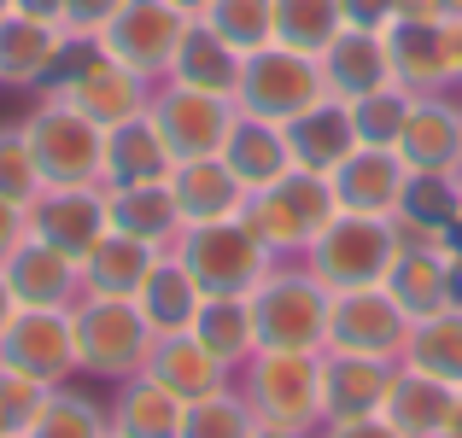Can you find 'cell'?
<instances>
[{"label":"cell","mask_w":462,"mask_h":438,"mask_svg":"<svg viewBox=\"0 0 462 438\" xmlns=\"http://www.w3.org/2000/svg\"><path fill=\"white\" fill-rule=\"evenodd\" d=\"M240 59H246V53H235V47H228L205 18H193L188 35H181V47H176V59H170V77L164 82L205 88V94H228V100H235V88H240Z\"/></svg>","instance_id":"32"},{"label":"cell","mask_w":462,"mask_h":438,"mask_svg":"<svg viewBox=\"0 0 462 438\" xmlns=\"http://www.w3.org/2000/svg\"><path fill=\"white\" fill-rule=\"evenodd\" d=\"M0 275H6L18 310H70L82 298V263L35 234L18 240V251L0 263Z\"/></svg>","instance_id":"15"},{"label":"cell","mask_w":462,"mask_h":438,"mask_svg":"<svg viewBox=\"0 0 462 438\" xmlns=\"http://www.w3.org/2000/svg\"><path fill=\"white\" fill-rule=\"evenodd\" d=\"M147 117L158 123L170 158L188 164V158H217L235 129L240 105L228 94H205V88H181V82H152V105Z\"/></svg>","instance_id":"11"},{"label":"cell","mask_w":462,"mask_h":438,"mask_svg":"<svg viewBox=\"0 0 462 438\" xmlns=\"http://www.w3.org/2000/svg\"><path fill=\"white\" fill-rule=\"evenodd\" d=\"M106 415H112L117 438H181V415H188V404H181L176 392H164L152 374H129V380H117Z\"/></svg>","instance_id":"31"},{"label":"cell","mask_w":462,"mask_h":438,"mask_svg":"<svg viewBox=\"0 0 462 438\" xmlns=\"http://www.w3.org/2000/svg\"><path fill=\"white\" fill-rule=\"evenodd\" d=\"M188 23L193 18L176 6V0H124L117 18L94 35V47L112 53L117 65H129L135 77L164 82L170 77V59H176V47H181V35H188Z\"/></svg>","instance_id":"10"},{"label":"cell","mask_w":462,"mask_h":438,"mask_svg":"<svg viewBox=\"0 0 462 438\" xmlns=\"http://www.w3.org/2000/svg\"><path fill=\"white\" fill-rule=\"evenodd\" d=\"M439 438H462V409H457V421H451V427H445Z\"/></svg>","instance_id":"55"},{"label":"cell","mask_w":462,"mask_h":438,"mask_svg":"<svg viewBox=\"0 0 462 438\" xmlns=\"http://www.w3.org/2000/svg\"><path fill=\"white\" fill-rule=\"evenodd\" d=\"M30 234V205H12V199H0V263L18 251V240Z\"/></svg>","instance_id":"47"},{"label":"cell","mask_w":462,"mask_h":438,"mask_svg":"<svg viewBox=\"0 0 462 438\" xmlns=\"http://www.w3.org/2000/svg\"><path fill=\"white\" fill-rule=\"evenodd\" d=\"M316 65H322L328 94H334V100H346V105L393 82V59H386L381 30H351V23H346V30L322 47V59H316Z\"/></svg>","instance_id":"21"},{"label":"cell","mask_w":462,"mask_h":438,"mask_svg":"<svg viewBox=\"0 0 462 438\" xmlns=\"http://www.w3.org/2000/svg\"><path fill=\"white\" fill-rule=\"evenodd\" d=\"M223 164L240 176V187H246V193H258V187H270V181H282L287 169H293V146H287V129L240 112V117H235V129H228V141H223Z\"/></svg>","instance_id":"30"},{"label":"cell","mask_w":462,"mask_h":438,"mask_svg":"<svg viewBox=\"0 0 462 438\" xmlns=\"http://www.w3.org/2000/svg\"><path fill=\"white\" fill-rule=\"evenodd\" d=\"M252 438H316V433H299V427H263V421H258V433H252Z\"/></svg>","instance_id":"52"},{"label":"cell","mask_w":462,"mask_h":438,"mask_svg":"<svg viewBox=\"0 0 462 438\" xmlns=\"http://www.w3.org/2000/svg\"><path fill=\"white\" fill-rule=\"evenodd\" d=\"M316 438H404L386 415H357V421H322Z\"/></svg>","instance_id":"46"},{"label":"cell","mask_w":462,"mask_h":438,"mask_svg":"<svg viewBox=\"0 0 462 438\" xmlns=\"http://www.w3.org/2000/svg\"><path fill=\"white\" fill-rule=\"evenodd\" d=\"M457 409H462V392H457V386H445V380H433V374L398 362V369H393V386H386L381 415L393 421L404 438H439L457 421Z\"/></svg>","instance_id":"19"},{"label":"cell","mask_w":462,"mask_h":438,"mask_svg":"<svg viewBox=\"0 0 462 438\" xmlns=\"http://www.w3.org/2000/svg\"><path fill=\"white\" fill-rule=\"evenodd\" d=\"M381 41H386V59H393V82L410 88L416 100L451 82V70H445V23H404V18H393L381 30Z\"/></svg>","instance_id":"28"},{"label":"cell","mask_w":462,"mask_h":438,"mask_svg":"<svg viewBox=\"0 0 462 438\" xmlns=\"http://www.w3.org/2000/svg\"><path fill=\"white\" fill-rule=\"evenodd\" d=\"M170 251H176V263L193 275V287H199L205 298H246L275 263L270 251L252 240V228L240 223V216L181 228V240Z\"/></svg>","instance_id":"7"},{"label":"cell","mask_w":462,"mask_h":438,"mask_svg":"<svg viewBox=\"0 0 462 438\" xmlns=\"http://www.w3.org/2000/svg\"><path fill=\"white\" fill-rule=\"evenodd\" d=\"M65 53H70V35L59 23L23 18V12L0 18V88H42V82H53Z\"/></svg>","instance_id":"18"},{"label":"cell","mask_w":462,"mask_h":438,"mask_svg":"<svg viewBox=\"0 0 462 438\" xmlns=\"http://www.w3.org/2000/svg\"><path fill=\"white\" fill-rule=\"evenodd\" d=\"M445 246H451V281H457V310H462V228L445 240Z\"/></svg>","instance_id":"50"},{"label":"cell","mask_w":462,"mask_h":438,"mask_svg":"<svg viewBox=\"0 0 462 438\" xmlns=\"http://www.w3.org/2000/svg\"><path fill=\"white\" fill-rule=\"evenodd\" d=\"M339 18L351 30H386L398 18V0H339Z\"/></svg>","instance_id":"45"},{"label":"cell","mask_w":462,"mask_h":438,"mask_svg":"<svg viewBox=\"0 0 462 438\" xmlns=\"http://www.w3.org/2000/svg\"><path fill=\"white\" fill-rule=\"evenodd\" d=\"M410 105H416V94L398 88V82H386V88L363 94V100H351V129H357V146H398L410 123Z\"/></svg>","instance_id":"40"},{"label":"cell","mask_w":462,"mask_h":438,"mask_svg":"<svg viewBox=\"0 0 462 438\" xmlns=\"http://www.w3.org/2000/svg\"><path fill=\"white\" fill-rule=\"evenodd\" d=\"M334 216H339L334 181L310 176V169H287L282 181L246 193V205H240V223L252 228V240H258L275 263H299Z\"/></svg>","instance_id":"1"},{"label":"cell","mask_w":462,"mask_h":438,"mask_svg":"<svg viewBox=\"0 0 462 438\" xmlns=\"http://www.w3.org/2000/svg\"><path fill=\"white\" fill-rule=\"evenodd\" d=\"M404 362L433 380L457 386L462 392V310H445V315H428V322L410 327V345H404Z\"/></svg>","instance_id":"35"},{"label":"cell","mask_w":462,"mask_h":438,"mask_svg":"<svg viewBox=\"0 0 462 438\" xmlns=\"http://www.w3.org/2000/svg\"><path fill=\"white\" fill-rule=\"evenodd\" d=\"M106 216H112L117 234L129 240H147V246L170 251L181 240V211H176V193L170 181H135V187H106Z\"/></svg>","instance_id":"25"},{"label":"cell","mask_w":462,"mask_h":438,"mask_svg":"<svg viewBox=\"0 0 462 438\" xmlns=\"http://www.w3.org/2000/svg\"><path fill=\"white\" fill-rule=\"evenodd\" d=\"M398 258V228L393 216H351L339 211L334 223L316 234V246L305 251V269L328 292H357V287H381L386 269Z\"/></svg>","instance_id":"8"},{"label":"cell","mask_w":462,"mask_h":438,"mask_svg":"<svg viewBox=\"0 0 462 438\" xmlns=\"http://www.w3.org/2000/svg\"><path fill=\"white\" fill-rule=\"evenodd\" d=\"M393 223H404V228H421V234L451 240V234H457V176L410 169L404 205H398V216H393Z\"/></svg>","instance_id":"37"},{"label":"cell","mask_w":462,"mask_h":438,"mask_svg":"<svg viewBox=\"0 0 462 438\" xmlns=\"http://www.w3.org/2000/svg\"><path fill=\"white\" fill-rule=\"evenodd\" d=\"M170 193H176V211L181 223H228V216H240V205H246V187H240V176L223 164V152L217 158H188V164L170 169Z\"/></svg>","instance_id":"23"},{"label":"cell","mask_w":462,"mask_h":438,"mask_svg":"<svg viewBox=\"0 0 462 438\" xmlns=\"http://www.w3.org/2000/svg\"><path fill=\"white\" fill-rule=\"evenodd\" d=\"M410 169H433V176H457L462 169V105L439 100V94H421L410 105V123L393 146Z\"/></svg>","instance_id":"20"},{"label":"cell","mask_w":462,"mask_h":438,"mask_svg":"<svg viewBox=\"0 0 462 438\" xmlns=\"http://www.w3.org/2000/svg\"><path fill=\"white\" fill-rule=\"evenodd\" d=\"M112 228L106 216V187H42L30 199V234L59 246L65 258H88L100 246V234Z\"/></svg>","instance_id":"14"},{"label":"cell","mask_w":462,"mask_h":438,"mask_svg":"<svg viewBox=\"0 0 462 438\" xmlns=\"http://www.w3.org/2000/svg\"><path fill=\"white\" fill-rule=\"evenodd\" d=\"M70 333H77V374H94V380L141 374L158 339L135 298H88V292L70 304Z\"/></svg>","instance_id":"5"},{"label":"cell","mask_w":462,"mask_h":438,"mask_svg":"<svg viewBox=\"0 0 462 438\" xmlns=\"http://www.w3.org/2000/svg\"><path fill=\"white\" fill-rule=\"evenodd\" d=\"M199 18L211 23L235 53H258V47L275 41V0H211Z\"/></svg>","instance_id":"39"},{"label":"cell","mask_w":462,"mask_h":438,"mask_svg":"<svg viewBox=\"0 0 462 438\" xmlns=\"http://www.w3.org/2000/svg\"><path fill=\"white\" fill-rule=\"evenodd\" d=\"M457 228H462V169H457Z\"/></svg>","instance_id":"56"},{"label":"cell","mask_w":462,"mask_h":438,"mask_svg":"<svg viewBox=\"0 0 462 438\" xmlns=\"http://www.w3.org/2000/svg\"><path fill=\"white\" fill-rule=\"evenodd\" d=\"M23 146H30L42 187H100L106 176V129L94 117H82L70 100L47 94L30 117L18 123Z\"/></svg>","instance_id":"2"},{"label":"cell","mask_w":462,"mask_h":438,"mask_svg":"<svg viewBox=\"0 0 462 438\" xmlns=\"http://www.w3.org/2000/svg\"><path fill=\"white\" fill-rule=\"evenodd\" d=\"M106 438H117V433H106Z\"/></svg>","instance_id":"58"},{"label":"cell","mask_w":462,"mask_h":438,"mask_svg":"<svg viewBox=\"0 0 462 438\" xmlns=\"http://www.w3.org/2000/svg\"><path fill=\"white\" fill-rule=\"evenodd\" d=\"M0 362L42 386H65L77 374V333L70 310H18L0 333Z\"/></svg>","instance_id":"13"},{"label":"cell","mask_w":462,"mask_h":438,"mask_svg":"<svg viewBox=\"0 0 462 438\" xmlns=\"http://www.w3.org/2000/svg\"><path fill=\"white\" fill-rule=\"evenodd\" d=\"M252 433H258V415L235 386L188 404V415H181V438H252Z\"/></svg>","instance_id":"41"},{"label":"cell","mask_w":462,"mask_h":438,"mask_svg":"<svg viewBox=\"0 0 462 438\" xmlns=\"http://www.w3.org/2000/svg\"><path fill=\"white\" fill-rule=\"evenodd\" d=\"M386 298L410 315V327L428 315L457 310V281H451V246H398L393 269H386Z\"/></svg>","instance_id":"17"},{"label":"cell","mask_w":462,"mask_h":438,"mask_svg":"<svg viewBox=\"0 0 462 438\" xmlns=\"http://www.w3.org/2000/svg\"><path fill=\"white\" fill-rule=\"evenodd\" d=\"M404 345H410V315L386 298V287L334 292L322 351H339V357H374V362H404Z\"/></svg>","instance_id":"12"},{"label":"cell","mask_w":462,"mask_h":438,"mask_svg":"<svg viewBox=\"0 0 462 438\" xmlns=\"http://www.w3.org/2000/svg\"><path fill=\"white\" fill-rule=\"evenodd\" d=\"M445 70L451 82H462V18H445Z\"/></svg>","instance_id":"48"},{"label":"cell","mask_w":462,"mask_h":438,"mask_svg":"<svg viewBox=\"0 0 462 438\" xmlns=\"http://www.w3.org/2000/svg\"><path fill=\"white\" fill-rule=\"evenodd\" d=\"M328 181H334L339 211H351V216H398L404 187H410V164L393 152V146H357Z\"/></svg>","instance_id":"16"},{"label":"cell","mask_w":462,"mask_h":438,"mask_svg":"<svg viewBox=\"0 0 462 438\" xmlns=\"http://www.w3.org/2000/svg\"><path fill=\"white\" fill-rule=\"evenodd\" d=\"M287 146H293V169L334 176V169L357 152V129H351L346 100H322V105H310L305 117H293V123H287Z\"/></svg>","instance_id":"27"},{"label":"cell","mask_w":462,"mask_h":438,"mask_svg":"<svg viewBox=\"0 0 462 438\" xmlns=\"http://www.w3.org/2000/svg\"><path fill=\"white\" fill-rule=\"evenodd\" d=\"M135 304H141V315H147L152 333H188L193 315H199V304H205V292L193 287V275L176 263V251H164V258L152 263L147 287L135 292Z\"/></svg>","instance_id":"33"},{"label":"cell","mask_w":462,"mask_h":438,"mask_svg":"<svg viewBox=\"0 0 462 438\" xmlns=\"http://www.w3.org/2000/svg\"><path fill=\"white\" fill-rule=\"evenodd\" d=\"M35 193H42V169H35L30 146H23L18 129H0V199L30 205Z\"/></svg>","instance_id":"43"},{"label":"cell","mask_w":462,"mask_h":438,"mask_svg":"<svg viewBox=\"0 0 462 438\" xmlns=\"http://www.w3.org/2000/svg\"><path fill=\"white\" fill-rule=\"evenodd\" d=\"M176 6H181V12H188V18H199V12H205V6H211V0H176Z\"/></svg>","instance_id":"53"},{"label":"cell","mask_w":462,"mask_h":438,"mask_svg":"<svg viewBox=\"0 0 462 438\" xmlns=\"http://www.w3.org/2000/svg\"><path fill=\"white\" fill-rule=\"evenodd\" d=\"M12 12H23V18H47V23H59V18H65V0H12Z\"/></svg>","instance_id":"49"},{"label":"cell","mask_w":462,"mask_h":438,"mask_svg":"<svg viewBox=\"0 0 462 438\" xmlns=\"http://www.w3.org/2000/svg\"><path fill=\"white\" fill-rule=\"evenodd\" d=\"M188 333L199 339V345L211 351V357L223 362L228 374L246 369L252 351H258V327H252V298H205Z\"/></svg>","instance_id":"34"},{"label":"cell","mask_w":462,"mask_h":438,"mask_svg":"<svg viewBox=\"0 0 462 438\" xmlns=\"http://www.w3.org/2000/svg\"><path fill=\"white\" fill-rule=\"evenodd\" d=\"M393 369H398V362L339 357V351H322V421L381 415L386 386H393Z\"/></svg>","instance_id":"22"},{"label":"cell","mask_w":462,"mask_h":438,"mask_svg":"<svg viewBox=\"0 0 462 438\" xmlns=\"http://www.w3.org/2000/svg\"><path fill=\"white\" fill-rule=\"evenodd\" d=\"M106 433H112V415L94 397H82L77 386H47L23 438H106Z\"/></svg>","instance_id":"36"},{"label":"cell","mask_w":462,"mask_h":438,"mask_svg":"<svg viewBox=\"0 0 462 438\" xmlns=\"http://www.w3.org/2000/svg\"><path fill=\"white\" fill-rule=\"evenodd\" d=\"M42 397H47L42 380H30V374H18V369L0 362V438H23V433H30Z\"/></svg>","instance_id":"42"},{"label":"cell","mask_w":462,"mask_h":438,"mask_svg":"<svg viewBox=\"0 0 462 438\" xmlns=\"http://www.w3.org/2000/svg\"><path fill=\"white\" fill-rule=\"evenodd\" d=\"M246 298H252L258 351H322L334 292L305 269V258L299 263H270V275H263Z\"/></svg>","instance_id":"3"},{"label":"cell","mask_w":462,"mask_h":438,"mask_svg":"<svg viewBox=\"0 0 462 438\" xmlns=\"http://www.w3.org/2000/svg\"><path fill=\"white\" fill-rule=\"evenodd\" d=\"M346 30L339 0H275V41L299 47V53L322 59V47Z\"/></svg>","instance_id":"38"},{"label":"cell","mask_w":462,"mask_h":438,"mask_svg":"<svg viewBox=\"0 0 462 438\" xmlns=\"http://www.w3.org/2000/svg\"><path fill=\"white\" fill-rule=\"evenodd\" d=\"M18 315V298H12V287H6V275H0V333H6V322Z\"/></svg>","instance_id":"51"},{"label":"cell","mask_w":462,"mask_h":438,"mask_svg":"<svg viewBox=\"0 0 462 438\" xmlns=\"http://www.w3.org/2000/svg\"><path fill=\"white\" fill-rule=\"evenodd\" d=\"M59 100H70L82 117H94L100 129H117L129 117H141L152 105V82L135 77L129 65H117L112 53H100L94 41H70L65 65H59Z\"/></svg>","instance_id":"9"},{"label":"cell","mask_w":462,"mask_h":438,"mask_svg":"<svg viewBox=\"0 0 462 438\" xmlns=\"http://www.w3.org/2000/svg\"><path fill=\"white\" fill-rule=\"evenodd\" d=\"M334 100L322 82V65H316L310 53H299V47H258V53L240 59V88H235V105L246 117H263V123H293V117H305L310 105Z\"/></svg>","instance_id":"6"},{"label":"cell","mask_w":462,"mask_h":438,"mask_svg":"<svg viewBox=\"0 0 462 438\" xmlns=\"http://www.w3.org/2000/svg\"><path fill=\"white\" fill-rule=\"evenodd\" d=\"M439 12L445 18H462V0H439Z\"/></svg>","instance_id":"54"},{"label":"cell","mask_w":462,"mask_h":438,"mask_svg":"<svg viewBox=\"0 0 462 438\" xmlns=\"http://www.w3.org/2000/svg\"><path fill=\"white\" fill-rule=\"evenodd\" d=\"M141 374H152V380L164 386V392H176L181 404H199V397H211V392L228 386V369L193 333H158Z\"/></svg>","instance_id":"24"},{"label":"cell","mask_w":462,"mask_h":438,"mask_svg":"<svg viewBox=\"0 0 462 438\" xmlns=\"http://www.w3.org/2000/svg\"><path fill=\"white\" fill-rule=\"evenodd\" d=\"M240 397L263 427H322V351H252L240 369Z\"/></svg>","instance_id":"4"},{"label":"cell","mask_w":462,"mask_h":438,"mask_svg":"<svg viewBox=\"0 0 462 438\" xmlns=\"http://www.w3.org/2000/svg\"><path fill=\"white\" fill-rule=\"evenodd\" d=\"M158 258H164V251L147 246V240H129V234H117V228H106L100 246L82 258V292H88V298H135V292L147 287Z\"/></svg>","instance_id":"26"},{"label":"cell","mask_w":462,"mask_h":438,"mask_svg":"<svg viewBox=\"0 0 462 438\" xmlns=\"http://www.w3.org/2000/svg\"><path fill=\"white\" fill-rule=\"evenodd\" d=\"M117 6H124V0H65V18H59V30H65L70 41H94V35H100L106 23L117 18Z\"/></svg>","instance_id":"44"},{"label":"cell","mask_w":462,"mask_h":438,"mask_svg":"<svg viewBox=\"0 0 462 438\" xmlns=\"http://www.w3.org/2000/svg\"><path fill=\"white\" fill-rule=\"evenodd\" d=\"M170 169H176V158H170L164 135H158V123L147 112L129 117V123L106 129V176L100 187H135V181H170Z\"/></svg>","instance_id":"29"},{"label":"cell","mask_w":462,"mask_h":438,"mask_svg":"<svg viewBox=\"0 0 462 438\" xmlns=\"http://www.w3.org/2000/svg\"><path fill=\"white\" fill-rule=\"evenodd\" d=\"M6 12H12V0H0V18H6Z\"/></svg>","instance_id":"57"}]
</instances>
